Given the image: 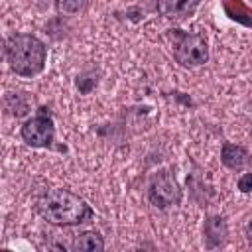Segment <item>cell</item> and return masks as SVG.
<instances>
[{
    "label": "cell",
    "mask_w": 252,
    "mask_h": 252,
    "mask_svg": "<svg viewBox=\"0 0 252 252\" xmlns=\"http://www.w3.org/2000/svg\"><path fill=\"white\" fill-rule=\"evenodd\" d=\"M37 215L59 226H77L94 217L91 205L67 189H49L35 201Z\"/></svg>",
    "instance_id": "obj_1"
},
{
    "label": "cell",
    "mask_w": 252,
    "mask_h": 252,
    "mask_svg": "<svg viewBox=\"0 0 252 252\" xmlns=\"http://www.w3.org/2000/svg\"><path fill=\"white\" fill-rule=\"evenodd\" d=\"M6 57L16 75L33 77L45 67L47 47L32 33H14L6 41Z\"/></svg>",
    "instance_id": "obj_2"
},
{
    "label": "cell",
    "mask_w": 252,
    "mask_h": 252,
    "mask_svg": "<svg viewBox=\"0 0 252 252\" xmlns=\"http://www.w3.org/2000/svg\"><path fill=\"white\" fill-rule=\"evenodd\" d=\"M171 51L179 65L183 67H199L209 59L207 39L199 33H187L183 30H169Z\"/></svg>",
    "instance_id": "obj_3"
},
{
    "label": "cell",
    "mask_w": 252,
    "mask_h": 252,
    "mask_svg": "<svg viewBox=\"0 0 252 252\" xmlns=\"http://www.w3.org/2000/svg\"><path fill=\"white\" fill-rule=\"evenodd\" d=\"M148 199L158 209H167L171 205H177L181 201V189L173 173L165 169L154 173V177L150 179V187H148Z\"/></svg>",
    "instance_id": "obj_4"
},
{
    "label": "cell",
    "mask_w": 252,
    "mask_h": 252,
    "mask_svg": "<svg viewBox=\"0 0 252 252\" xmlns=\"http://www.w3.org/2000/svg\"><path fill=\"white\" fill-rule=\"evenodd\" d=\"M22 138L32 148H47V146H51V142L55 138L53 120L49 116H45V114H39V116H33L30 120H26L24 126H22Z\"/></svg>",
    "instance_id": "obj_5"
},
{
    "label": "cell",
    "mask_w": 252,
    "mask_h": 252,
    "mask_svg": "<svg viewBox=\"0 0 252 252\" xmlns=\"http://www.w3.org/2000/svg\"><path fill=\"white\" fill-rule=\"evenodd\" d=\"M199 4L201 0H158V12L167 20L181 22L191 18L199 8Z\"/></svg>",
    "instance_id": "obj_6"
},
{
    "label": "cell",
    "mask_w": 252,
    "mask_h": 252,
    "mask_svg": "<svg viewBox=\"0 0 252 252\" xmlns=\"http://www.w3.org/2000/svg\"><path fill=\"white\" fill-rule=\"evenodd\" d=\"M203 234H205V246L207 248L222 246L226 242V236H228V224H226L224 217H219V215L207 217L205 226H203Z\"/></svg>",
    "instance_id": "obj_7"
},
{
    "label": "cell",
    "mask_w": 252,
    "mask_h": 252,
    "mask_svg": "<svg viewBox=\"0 0 252 252\" xmlns=\"http://www.w3.org/2000/svg\"><path fill=\"white\" fill-rule=\"evenodd\" d=\"M220 161H222L228 169L240 171V169L248 163V152H246V148H242V146H236V144L226 142V144L222 146V152H220Z\"/></svg>",
    "instance_id": "obj_8"
},
{
    "label": "cell",
    "mask_w": 252,
    "mask_h": 252,
    "mask_svg": "<svg viewBox=\"0 0 252 252\" xmlns=\"http://www.w3.org/2000/svg\"><path fill=\"white\" fill-rule=\"evenodd\" d=\"M73 250H77V252H100V250H104V240H102L100 232L87 230L75 238Z\"/></svg>",
    "instance_id": "obj_9"
},
{
    "label": "cell",
    "mask_w": 252,
    "mask_h": 252,
    "mask_svg": "<svg viewBox=\"0 0 252 252\" xmlns=\"http://www.w3.org/2000/svg\"><path fill=\"white\" fill-rule=\"evenodd\" d=\"M222 6H224V12L232 20H236L244 26H250V10L242 0H222Z\"/></svg>",
    "instance_id": "obj_10"
},
{
    "label": "cell",
    "mask_w": 252,
    "mask_h": 252,
    "mask_svg": "<svg viewBox=\"0 0 252 252\" xmlns=\"http://www.w3.org/2000/svg\"><path fill=\"white\" fill-rule=\"evenodd\" d=\"M89 0H57V8L63 14H79L87 8Z\"/></svg>",
    "instance_id": "obj_11"
},
{
    "label": "cell",
    "mask_w": 252,
    "mask_h": 252,
    "mask_svg": "<svg viewBox=\"0 0 252 252\" xmlns=\"http://www.w3.org/2000/svg\"><path fill=\"white\" fill-rule=\"evenodd\" d=\"M252 175L250 173H244L240 179H238V189L242 191V193H250V189H252Z\"/></svg>",
    "instance_id": "obj_12"
},
{
    "label": "cell",
    "mask_w": 252,
    "mask_h": 252,
    "mask_svg": "<svg viewBox=\"0 0 252 252\" xmlns=\"http://www.w3.org/2000/svg\"><path fill=\"white\" fill-rule=\"evenodd\" d=\"M4 57H6V39L0 35V63L4 61Z\"/></svg>",
    "instance_id": "obj_13"
}]
</instances>
